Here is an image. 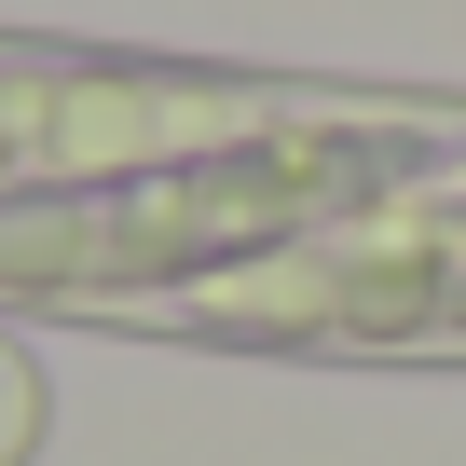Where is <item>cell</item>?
I'll use <instances>...</instances> for the list:
<instances>
[{
	"instance_id": "obj_2",
	"label": "cell",
	"mask_w": 466,
	"mask_h": 466,
	"mask_svg": "<svg viewBox=\"0 0 466 466\" xmlns=\"http://www.w3.org/2000/svg\"><path fill=\"white\" fill-rule=\"evenodd\" d=\"M28 425H42V398H28V370H15V343H0V466L28 452Z\"/></svg>"
},
{
	"instance_id": "obj_1",
	"label": "cell",
	"mask_w": 466,
	"mask_h": 466,
	"mask_svg": "<svg viewBox=\"0 0 466 466\" xmlns=\"http://www.w3.org/2000/svg\"><path fill=\"white\" fill-rule=\"evenodd\" d=\"M151 329L248 343V357H466V151L219 261Z\"/></svg>"
}]
</instances>
